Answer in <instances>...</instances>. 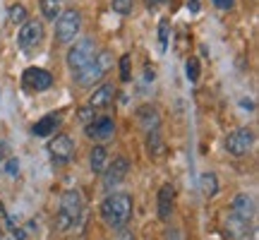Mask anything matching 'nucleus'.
I'll list each match as a JSON object with an SVG mask.
<instances>
[{
  "label": "nucleus",
  "instance_id": "nucleus-5",
  "mask_svg": "<svg viewBox=\"0 0 259 240\" xmlns=\"http://www.w3.org/2000/svg\"><path fill=\"white\" fill-rule=\"evenodd\" d=\"M79 29H82V15H79V10H63L60 12V17L56 19V38L58 44H72L74 36L79 34Z\"/></svg>",
  "mask_w": 259,
  "mask_h": 240
},
{
  "label": "nucleus",
  "instance_id": "nucleus-6",
  "mask_svg": "<svg viewBox=\"0 0 259 240\" xmlns=\"http://www.w3.org/2000/svg\"><path fill=\"white\" fill-rule=\"evenodd\" d=\"M44 36H46L44 24L38 19H27L17 34V44L24 53H36L41 48V44H44Z\"/></svg>",
  "mask_w": 259,
  "mask_h": 240
},
{
  "label": "nucleus",
  "instance_id": "nucleus-27",
  "mask_svg": "<svg viewBox=\"0 0 259 240\" xmlns=\"http://www.w3.org/2000/svg\"><path fill=\"white\" fill-rule=\"evenodd\" d=\"M120 79L122 82H127L130 79V56L120 58Z\"/></svg>",
  "mask_w": 259,
  "mask_h": 240
},
{
  "label": "nucleus",
  "instance_id": "nucleus-3",
  "mask_svg": "<svg viewBox=\"0 0 259 240\" xmlns=\"http://www.w3.org/2000/svg\"><path fill=\"white\" fill-rule=\"evenodd\" d=\"M111 67H113L111 51H99V53L94 56L92 63L87 65V67H82V70H77V72L72 74L74 84H77V87H84V89H89V87H94V84L101 82Z\"/></svg>",
  "mask_w": 259,
  "mask_h": 240
},
{
  "label": "nucleus",
  "instance_id": "nucleus-20",
  "mask_svg": "<svg viewBox=\"0 0 259 240\" xmlns=\"http://www.w3.org/2000/svg\"><path fill=\"white\" fill-rule=\"evenodd\" d=\"M199 190L204 192V197H213V194L219 192V180H216V176L213 173H202V178H199Z\"/></svg>",
  "mask_w": 259,
  "mask_h": 240
},
{
  "label": "nucleus",
  "instance_id": "nucleus-24",
  "mask_svg": "<svg viewBox=\"0 0 259 240\" xmlns=\"http://www.w3.org/2000/svg\"><path fill=\"white\" fill-rule=\"evenodd\" d=\"M185 74H187V82H197L199 79V60L197 58H190L185 63Z\"/></svg>",
  "mask_w": 259,
  "mask_h": 240
},
{
  "label": "nucleus",
  "instance_id": "nucleus-13",
  "mask_svg": "<svg viewBox=\"0 0 259 240\" xmlns=\"http://www.w3.org/2000/svg\"><path fill=\"white\" fill-rule=\"evenodd\" d=\"M238 219H242V221H252L254 219V214H257V207H254V199H252L250 194H235V199H233V212Z\"/></svg>",
  "mask_w": 259,
  "mask_h": 240
},
{
  "label": "nucleus",
  "instance_id": "nucleus-15",
  "mask_svg": "<svg viewBox=\"0 0 259 240\" xmlns=\"http://www.w3.org/2000/svg\"><path fill=\"white\" fill-rule=\"evenodd\" d=\"M60 123H63V118H60V115H56V113L44 115L41 120H36V123H34L31 135H34V137H48V135H53V132L60 128Z\"/></svg>",
  "mask_w": 259,
  "mask_h": 240
},
{
  "label": "nucleus",
  "instance_id": "nucleus-31",
  "mask_svg": "<svg viewBox=\"0 0 259 240\" xmlns=\"http://www.w3.org/2000/svg\"><path fill=\"white\" fill-rule=\"evenodd\" d=\"M166 0H147V5L149 8H156V5H163Z\"/></svg>",
  "mask_w": 259,
  "mask_h": 240
},
{
  "label": "nucleus",
  "instance_id": "nucleus-25",
  "mask_svg": "<svg viewBox=\"0 0 259 240\" xmlns=\"http://www.w3.org/2000/svg\"><path fill=\"white\" fill-rule=\"evenodd\" d=\"M111 8H113V12H118V15H130L132 8H135V3H132V0H111Z\"/></svg>",
  "mask_w": 259,
  "mask_h": 240
},
{
  "label": "nucleus",
  "instance_id": "nucleus-16",
  "mask_svg": "<svg viewBox=\"0 0 259 240\" xmlns=\"http://www.w3.org/2000/svg\"><path fill=\"white\" fill-rule=\"evenodd\" d=\"M137 123L142 125L144 132L158 130V123H161V118H158V108L156 106H142V108L137 111Z\"/></svg>",
  "mask_w": 259,
  "mask_h": 240
},
{
  "label": "nucleus",
  "instance_id": "nucleus-22",
  "mask_svg": "<svg viewBox=\"0 0 259 240\" xmlns=\"http://www.w3.org/2000/svg\"><path fill=\"white\" fill-rule=\"evenodd\" d=\"M8 15H10V22H12V24H19V27H22V24L27 22V17H29L27 8H24L22 3H17V5H12Z\"/></svg>",
  "mask_w": 259,
  "mask_h": 240
},
{
  "label": "nucleus",
  "instance_id": "nucleus-23",
  "mask_svg": "<svg viewBox=\"0 0 259 240\" xmlns=\"http://www.w3.org/2000/svg\"><path fill=\"white\" fill-rule=\"evenodd\" d=\"M168 36H170V22H168V19H161V24H158V48H161V53H166Z\"/></svg>",
  "mask_w": 259,
  "mask_h": 240
},
{
  "label": "nucleus",
  "instance_id": "nucleus-26",
  "mask_svg": "<svg viewBox=\"0 0 259 240\" xmlns=\"http://www.w3.org/2000/svg\"><path fill=\"white\" fill-rule=\"evenodd\" d=\"M94 118H96V108H92L89 103H87V106H82V108H79V120H82L84 125H89V123H92Z\"/></svg>",
  "mask_w": 259,
  "mask_h": 240
},
{
  "label": "nucleus",
  "instance_id": "nucleus-7",
  "mask_svg": "<svg viewBox=\"0 0 259 240\" xmlns=\"http://www.w3.org/2000/svg\"><path fill=\"white\" fill-rule=\"evenodd\" d=\"M127 173H130V161L125 156H115L111 164H106V168H103V173H101L103 190L111 194L113 190L127 178Z\"/></svg>",
  "mask_w": 259,
  "mask_h": 240
},
{
  "label": "nucleus",
  "instance_id": "nucleus-29",
  "mask_svg": "<svg viewBox=\"0 0 259 240\" xmlns=\"http://www.w3.org/2000/svg\"><path fill=\"white\" fill-rule=\"evenodd\" d=\"M213 5H216V8L219 10H231L233 8V0H211Z\"/></svg>",
  "mask_w": 259,
  "mask_h": 240
},
{
  "label": "nucleus",
  "instance_id": "nucleus-17",
  "mask_svg": "<svg viewBox=\"0 0 259 240\" xmlns=\"http://www.w3.org/2000/svg\"><path fill=\"white\" fill-rule=\"evenodd\" d=\"M106 164H108V149L103 144H96L92 149V154H89V166H92L94 173H103Z\"/></svg>",
  "mask_w": 259,
  "mask_h": 240
},
{
  "label": "nucleus",
  "instance_id": "nucleus-30",
  "mask_svg": "<svg viewBox=\"0 0 259 240\" xmlns=\"http://www.w3.org/2000/svg\"><path fill=\"white\" fill-rule=\"evenodd\" d=\"M166 240H180V233H178L176 228H168V231H166Z\"/></svg>",
  "mask_w": 259,
  "mask_h": 240
},
{
  "label": "nucleus",
  "instance_id": "nucleus-4",
  "mask_svg": "<svg viewBox=\"0 0 259 240\" xmlns=\"http://www.w3.org/2000/svg\"><path fill=\"white\" fill-rule=\"evenodd\" d=\"M96 53H99V48H96L94 38H89V36L77 38V41H72V46H70L67 56H65V63H67V67L72 72H77V70H82V67H87V65L92 63Z\"/></svg>",
  "mask_w": 259,
  "mask_h": 240
},
{
  "label": "nucleus",
  "instance_id": "nucleus-19",
  "mask_svg": "<svg viewBox=\"0 0 259 240\" xmlns=\"http://www.w3.org/2000/svg\"><path fill=\"white\" fill-rule=\"evenodd\" d=\"M41 12L48 22H56L63 12V0H41Z\"/></svg>",
  "mask_w": 259,
  "mask_h": 240
},
{
  "label": "nucleus",
  "instance_id": "nucleus-1",
  "mask_svg": "<svg viewBox=\"0 0 259 240\" xmlns=\"http://www.w3.org/2000/svg\"><path fill=\"white\" fill-rule=\"evenodd\" d=\"M132 197L127 192H111L101 202V219L108 228L120 231L132 219Z\"/></svg>",
  "mask_w": 259,
  "mask_h": 240
},
{
  "label": "nucleus",
  "instance_id": "nucleus-14",
  "mask_svg": "<svg viewBox=\"0 0 259 240\" xmlns=\"http://www.w3.org/2000/svg\"><path fill=\"white\" fill-rule=\"evenodd\" d=\"M156 207H158V219H161V221H168L170 214H173V185L170 183H166L158 190Z\"/></svg>",
  "mask_w": 259,
  "mask_h": 240
},
{
  "label": "nucleus",
  "instance_id": "nucleus-10",
  "mask_svg": "<svg viewBox=\"0 0 259 240\" xmlns=\"http://www.w3.org/2000/svg\"><path fill=\"white\" fill-rule=\"evenodd\" d=\"M22 79L34 92H46V89L53 87V74L48 72L46 67H27L24 74H22Z\"/></svg>",
  "mask_w": 259,
  "mask_h": 240
},
{
  "label": "nucleus",
  "instance_id": "nucleus-18",
  "mask_svg": "<svg viewBox=\"0 0 259 240\" xmlns=\"http://www.w3.org/2000/svg\"><path fill=\"white\" fill-rule=\"evenodd\" d=\"M226 231L231 233L233 238H245V235L250 233V221H242L235 214H231L228 221H226Z\"/></svg>",
  "mask_w": 259,
  "mask_h": 240
},
{
  "label": "nucleus",
  "instance_id": "nucleus-8",
  "mask_svg": "<svg viewBox=\"0 0 259 240\" xmlns=\"http://www.w3.org/2000/svg\"><path fill=\"white\" fill-rule=\"evenodd\" d=\"M252 144H254V132L250 128H238L233 130L228 139H226V151L231 154V156H247L250 154Z\"/></svg>",
  "mask_w": 259,
  "mask_h": 240
},
{
  "label": "nucleus",
  "instance_id": "nucleus-11",
  "mask_svg": "<svg viewBox=\"0 0 259 240\" xmlns=\"http://www.w3.org/2000/svg\"><path fill=\"white\" fill-rule=\"evenodd\" d=\"M87 135L92 139H96V142H108V139L115 135V123H113V118H106V115L94 118L92 123L87 125Z\"/></svg>",
  "mask_w": 259,
  "mask_h": 240
},
{
  "label": "nucleus",
  "instance_id": "nucleus-2",
  "mask_svg": "<svg viewBox=\"0 0 259 240\" xmlns=\"http://www.w3.org/2000/svg\"><path fill=\"white\" fill-rule=\"evenodd\" d=\"M82 212H84L82 192H79L77 187L65 190L63 197H60V209H58V216H56V226L60 231H70V228H74V226L79 223Z\"/></svg>",
  "mask_w": 259,
  "mask_h": 240
},
{
  "label": "nucleus",
  "instance_id": "nucleus-12",
  "mask_svg": "<svg viewBox=\"0 0 259 240\" xmlns=\"http://www.w3.org/2000/svg\"><path fill=\"white\" fill-rule=\"evenodd\" d=\"M113 101H115V87H113L111 82L99 84V87L94 89V94L89 96V106H92V108H108Z\"/></svg>",
  "mask_w": 259,
  "mask_h": 240
},
{
  "label": "nucleus",
  "instance_id": "nucleus-28",
  "mask_svg": "<svg viewBox=\"0 0 259 240\" xmlns=\"http://www.w3.org/2000/svg\"><path fill=\"white\" fill-rule=\"evenodd\" d=\"M5 171H8V176H17L19 173V161L17 158H10L8 164H5Z\"/></svg>",
  "mask_w": 259,
  "mask_h": 240
},
{
  "label": "nucleus",
  "instance_id": "nucleus-21",
  "mask_svg": "<svg viewBox=\"0 0 259 240\" xmlns=\"http://www.w3.org/2000/svg\"><path fill=\"white\" fill-rule=\"evenodd\" d=\"M147 149H149V154L161 156V151H163V142H161V132H158V130L147 132Z\"/></svg>",
  "mask_w": 259,
  "mask_h": 240
},
{
  "label": "nucleus",
  "instance_id": "nucleus-9",
  "mask_svg": "<svg viewBox=\"0 0 259 240\" xmlns=\"http://www.w3.org/2000/svg\"><path fill=\"white\" fill-rule=\"evenodd\" d=\"M48 151H51V158L53 164H67L72 161L74 156V139L70 135H56V137L48 142Z\"/></svg>",
  "mask_w": 259,
  "mask_h": 240
}]
</instances>
